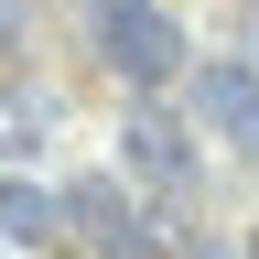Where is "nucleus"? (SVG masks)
<instances>
[{"instance_id":"1","label":"nucleus","mask_w":259,"mask_h":259,"mask_svg":"<svg viewBox=\"0 0 259 259\" xmlns=\"http://www.w3.org/2000/svg\"><path fill=\"white\" fill-rule=\"evenodd\" d=\"M97 54H108L119 87H173L184 76V22L162 11V0H97Z\"/></svg>"},{"instance_id":"9","label":"nucleus","mask_w":259,"mask_h":259,"mask_svg":"<svg viewBox=\"0 0 259 259\" xmlns=\"http://www.w3.org/2000/svg\"><path fill=\"white\" fill-rule=\"evenodd\" d=\"M248 259H259V238H248Z\"/></svg>"},{"instance_id":"8","label":"nucleus","mask_w":259,"mask_h":259,"mask_svg":"<svg viewBox=\"0 0 259 259\" xmlns=\"http://www.w3.org/2000/svg\"><path fill=\"white\" fill-rule=\"evenodd\" d=\"M184 259H238V248H216V238H194V248H184Z\"/></svg>"},{"instance_id":"4","label":"nucleus","mask_w":259,"mask_h":259,"mask_svg":"<svg viewBox=\"0 0 259 259\" xmlns=\"http://www.w3.org/2000/svg\"><path fill=\"white\" fill-rule=\"evenodd\" d=\"M194 130H227L259 151V65H194Z\"/></svg>"},{"instance_id":"2","label":"nucleus","mask_w":259,"mask_h":259,"mask_svg":"<svg viewBox=\"0 0 259 259\" xmlns=\"http://www.w3.org/2000/svg\"><path fill=\"white\" fill-rule=\"evenodd\" d=\"M65 227H76L97 259H162V238H151V216H141L130 184H76L65 194Z\"/></svg>"},{"instance_id":"7","label":"nucleus","mask_w":259,"mask_h":259,"mask_svg":"<svg viewBox=\"0 0 259 259\" xmlns=\"http://www.w3.org/2000/svg\"><path fill=\"white\" fill-rule=\"evenodd\" d=\"M22 32H32V0H0V54H11Z\"/></svg>"},{"instance_id":"5","label":"nucleus","mask_w":259,"mask_h":259,"mask_svg":"<svg viewBox=\"0 0 259 259\" xmlns=\"http://www.w3.org/2000/svg\"><path fill=\"white\" fill-rule=\"evenodd\" d=\"M54 227H65V194H54V184H32V173H0V238H11V248H44Z\"/></svg>"},{"instance_id":"3","label":"nucleus","mask_w":259,"mask_h":259,"mask_svg":"<svg viewBox=\"0 0 259 259\" xmlns=\"http://www.w3.org/2000/svg\"><path fill=\"white\" fill-rule=\"evenodd\" d=\"M119 151H130V173H141L151 194H184V184H194V141H184V119H173V108H130Z\"/></svg>"},{"instance_id":"6","label":"nucleus","mask_w":259,"mask_h":259,"mask_svg":"<svg viewBox=\"0 0 259 259\" xmlns=\"http://www.w3.org/2000/svg\"><path fill=\"white\" fill-rule=\"evenodd\" d=\"M32 141V97H0V151H22Z\"/></svg>"}]
</instances>
